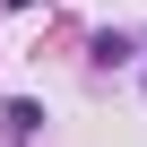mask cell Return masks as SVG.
<instances>
[{"instance_id":"6da1fadb","label":"cell","mask_w":147,"mask_h":147,"mask_svg":"<svg viewBox=\"0 0 147 147\" xmlns=\"http://www.w3.org/2000/svg\"><path fill=\"white\" fill-rule=\"evenodd\" d=\"M35 121H43V104H26V95H18V104H9V138H18V147H35Z\"/></svg>"}]
</instances>
